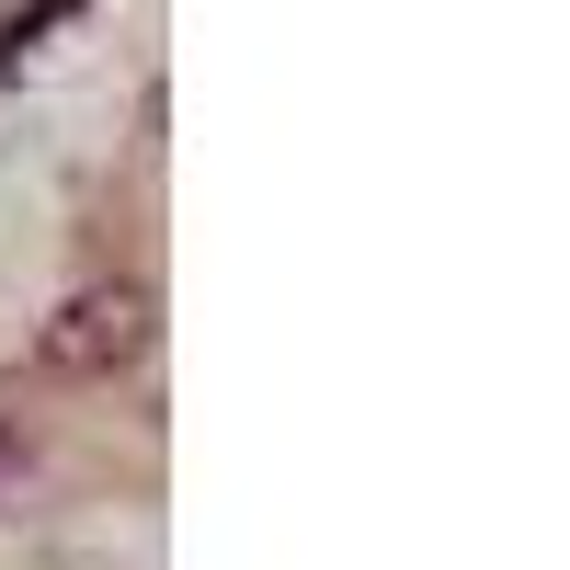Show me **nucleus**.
<instances>
[{"mask_svg": "<svg viewBox=\"0 0 570 570\" xmlns=\"http://www.w3.org/2000/svg\"><path fill=\"white\" fill-rule=\"evenodd\" d=\"M69 12H80V0H35V12H23V23H0V80H23V58H35V46H46V35H58Z\"/></svg>", "mask_w": 570, "mask_h": 570, "instance_id": "f03ea898", "label": "nucleus"}, {"mask_svg": "<svg viewBox=\"0 0 570 570\" xmlns=\"http://www.w3.org/2000/svg\"><path fill=\"white\" fill-rule=\"evenodd\" d=\"M12 456H23V445H12V434H0V491H12Z\"/></svg>", "mask_w": 570, "mask_h": 570, "instance_id": "7ed1b4c3", "label": "nucleus"}, {"mask_svg": "<svg viewBox=\"0 0 570 570\" xmlns=\"http://www.w3.org/2000/svg\"><path fill=\"white\" fill-rule=\"evenodd\" d=\"M149 331H160V297L137 274H104V285H80V297L35 331V365L46 376H126L149 354Z\"/></svg>", "mask_w": 570, "mask_h": 570, "instance_id": "f257e3e1", "label": "nucleus"}]
</instances>
